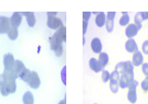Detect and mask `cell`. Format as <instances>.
Instances as JSON below:
<instances>
[{
	"label": "cell",
	"mask_w": 148,
	"mask_h": 104,
	"mask_svg": "<svg viewBox=\"0 0 148 104\" xmlns=\"http://www.w3.org/2000/svg\"><path fill=\"white\" fill-rule=\"evenodd\" d=\"M48 15V21L47 25L51 30H58L62 27V21L56 17L57 13L56 12H49L47 13Z\"/></svg>",
	"instance_id": "6da1fadb"
},
{
	"label": "cell",
	"mask_w": 148,
	"mask_h": 104,
	"mask_svg": "<svg viewBox=\"0 0 148 104\" xmlns=\"http://www.w3.org/2000/svg\"><path fill=\"white\" fill-rule=\"evenodd\" d=\"M50 47L57 57H60L63 52L62 41L54 34L50 38Z\"/></svg>",
	"instance_id": "7a4b0ae2"
},
{
	"label": "cell",
	"mask_w": 148,
	"mask_h": 104,
	"mask_svg": "<svg viewBox=\"0 0 148 104\" xmlns=\"http://www.w3.org/2000/svg\"><path fill=\"white\" fill-rule=\"evenodd\" d=\"M133 69H134V67L130 61H122L115 65V70L119 71L121 75L126 73H133Z\"/></svg>",
	"instance_id": "3957f363"
},
{
	"label": "cell",
	"mask_w": 148,
	"mask_h": 104,
	"mask_svg": "<svg viewBox=\"0 0 148 104\" xmlns=\"http://www.w3.org/2000/svg\"><path fill=\"white\" fill-rule=\"evenodd\" d=\"M138 83L137 81H136L135 79L133 80L130 86L128 87V93H127V99L129 102H130L131 103H136V100H137V94H136V88H137Z\"/></svg>",
	"instance_id": "277c9868"
},
{
	"label": "cell",
	"mask_w": 148,
	"mask_h": 104,
	"mask_svg": "<svg viewBox=\"0 0 148 104\" xmlns=\"http://www.w3.org/2000/svg\"><path fill=\"white\" fill-rule=\"evenodd\" d=\"M134 80V73H126L121 75L119 85L121 89H126Z\"/></svg>",
	"instance_id": "5b68a950"
},
{
	"label": "cell",
	"mask_w": 148,
	"mask_h": 104,
	"mask_svg": "<svg viewBox=\"0 0 148 104\" xmlns=\"http://www.w3.org/2000/svg\"><path fill=\"white\" fill-rule=\"evenodd\" d=\"M27 83H28L29 86H30L31 88H32V89H38L39 86H40V85H41V80H40V78H39L38 74L34 71H31V75L29 77L28 81H27Z\"/></svg>",
	"instance_id": "8992f818"
},
{
	"label": "cell",
	"mask_w": 148,
	"mask_h": 104,
	"mask_svg": "<svg viewBox=\"0 0 148 104\" xmlns=\"http://www.w3.org/2000/svg\"><path fill=\"white\" fill-rule=\"evenodd\" d=\"M0 92L3 97H7L10 94L8 86L7 79L3 74L0 75Z\"/></svg>",
	"instance_id": "52a82bcc"
},
{
	"label": "cell",
	"mask_w": 148,
	"mask_h": 104,
	"mask_svg": "<svg viewBox=\"0 0 148 104\" xmlns=\"http://www.w3.org/2000/svg\"><path fill=\"white\" fill-rule=\"evenodd\" d=\"M3 64L5 70H12L14 67L15 64V59L14 57L11 53H8L3 57Z\"/></svg>",
	"instance_id": "ba28073f"
},
{
	"label": "cell",
	"mask_w": 148,
	"mask_h": 104,
	"mask_svg": "<svg viewBox=\"0 0 148 104\" xmlns=\"http://www.w3.org/2000/svg\"><path fill=\"white\" fill-rule=\"evenodd\" d=\"M116 15L115 12H108L106 16V22H105V27L108 33L112 32L114 28V20Z\"/></svg>",
	"instance_id": "9c48e42d"
},
{
	"label": "cell",
	"mask_w": 148,
	"mask_h": 104,
	"mask_svg": "<svg viewBox=\"0 0 148 104\" xmlns=\"http://www.w3.org/2000/svg\"><path fill=\"white\" fill-rule=\"evenodd\" d=\"M148 20V12H139L135 15L134 22L139 30L142 28V22Z\"/></svg>",
	"instance_id": "30bf717a"
},
{
	"label": "cell",
	"mask_w": 148,
	"mask_h": 104,
	"mask_svg": "<svg viewBox=\"0 0 148 104\" xmlns=\"http://www.w3.org/2000/svg\"><path fill=\"white\" fill-rule=\"evenodd\" d=\"M10 27V19L5 16H0V33H7Z\"/></svg>",
	"instance_id": "8fae6325"
},
{
	"label": "cell",
	"mask_w": 148,
	"mask_h": 104,
	"mask_svg": "<svg viewBox=\"0 0 148 104\" xmlns=\"http://www.w3.org/2000/svg\"><path fill=\"white\" fill-rule=\"evenodd\" d=\"M138 31H139V29L136 26L135 23H130L127 26V27L125 29V36L130 39L133 38L135 36L137 35Z\"/></svg>",
	"instance_id": "7c38bea8"
},
{
	"label": "cell",
	"mask_w": 148,
	"mask_h": 104,
	"mask_svg": "<svg viewBox=\"0 0 148 104\" xmlns=\"http://www.w3.org/2000/svg\"><path fill=\"white\" fill-rule=\"evenodd\" d=\"M10 21L11 27L17 28L19 26L21 25V22H22V15H21V13L16 12V13H13L10 19Z\"/></svg>",
	"instance_id": "4fadbf2b"
},
{
	"label": "cell",
	"mask_w": 148,
	"mask_h": 104,
	"mask_svg": "<svg viewBox=\"0 0 148 104\" xmlns=\"http://www.w3.org/2000/svg\"><path fill=\"white\" fill-rule=\"evenodd\" d=\"M125 50L129 52V53H135L136 51H138V46L136 42L134 39L131 38L129 39L125 44Z\"/></svg>",
	"instance_id": "5bb4252c"
},
{
	"label": "cell",
	"mask_w": 148,
	"mask_h": 104,
	"mask_svg": "<svg viewBox=\"0 0 148 104\" xmlns=\"http://www.w3.org/2000/svg\"><path fill=\"white\" fill-rule=\"evenodd\" d=\"M89 66L92 71H94L96 73H98L100 71H102L103 69H104L102 66L101 65V64L98 61V60L95 58H90V60L89 61Z\"/></svg>",
	"instance_id": "9a60e30c"
},
{
	"label": "cell",
	"mask_w": 148,
	"mask_h": 104,
	"mask_svg": "<svg viewBox=\"0 0 148 104\" xmlns=\"http://www.w3.org/2000/svg\"><path fill=\"white\" fill-rule=\"evenodd\" d=\"M90 47H91L92 51H94L96 54H101V50H102V44L101 41L99 38L95 37L92 40L91 44H90Z\"/></svg>",
	"instance_id": "2e32d148"
},
{
	"label": "cell",
	"mask_w": 148,
	"mask_h": 104,
	"mask_svg": "<svg viewBox=\"0 0 148 104\" xmlns=\"http://www.w3.org/2000/svg\"><path fill=\"white\" fill-rule=\"evenodd\" d=\"M143 56L142 52L138 51L133 54V61H132V63H133V66L139 67V66H140L143 65Z\"/></svg>",
	"instance_id": "e0dca14e"
},
{
	"label": "cell",
	"mask_w": 148,
	"mask_h": 104,
	"mask_svg": "<svg viewBox=\"0 0 148 104\" xmlns=\"http://www.w3.org/2000/svg\"><path fill=\"white\" fill-rule=\"evenodd\" d=\"M21 15L25 16L26 20H27L29 27H34L36 23V18L33 12H24V13H21Z\"/></svg>",
	"instance_id": "ac0fdd59"
},
{
	"label": "cell",
	"mask_w": 148,
	"mask_h": 104,
	"mask_svg": "<svg viewBox=\"0 0 148 104\" xmlns=\"http://www.w3.org/2000/svg\"><path fill=\"white\" fill-rule=\"evenodd\" d=\"M106 22V15L103 12H99L98 14L96 16L95 18V23L98 27H104Z\"/></svg>",
	"instance_id": "d6986e66"
},
{
	"label": "cell",
	"mask_w": 148,
	"mask_h": 104,
	"mask_svg": "<svg viewBox=\"0 0 148 104\" xmlns=\"http://www.w3.org/2000/svg\"><path fill=\"white\" fill-rule=\"evenodd\" d=\"M26 69V67L24 65V64L20 60H15V64H14V67H13V70L17 74V75L19 76V75H21L24 70Z\"/></svg>",
	"instance_id": "ffe728a7"
},
{
	"label": "cell",
	"mask_w": 148,
	"mask_h": 104,
	"mask_svg": "<svg viewBox=\"0 0 148 104\" xmlns=\"http://www.w3.org/2000/svg\"><path fill=\"white\" fill-rule=\"evenodd\" d=\"M55 35L58 38L60 39L62 42H66V28L62 26V27L57 30Z\"/></svg>",
	"instance_id": "44dd1931"
},
{
	"label": "cell",
	"mask_w": 148,
	"mask_h": 104,
	"mask_svg": "<svg viewBox=\"0 0 148 104\" xmlns=\"http://www.w3.org/2000/svg\"><path fill=\"white\" fill-rule=\"evenodd\" d=\"M108 61H109V58H108V55L107 53L105 52H101V54H99V58H98V61L101 64V65L102 66L103 68L107 65L108 63Z\"/></svg>",
	"instance_id": "7402d4cb"
},
{
	"label": "cell",
	"mask_w": 148,
	"mask_h": 104,
	"mask_svg": "<svg viewBox=\"0 0 148 104\" xmlns=\"http://www.w3.org/2000/svg\"><path fill=\"white\" fill-rule=\"evenodd\" d=\"M34 96L31 92H26L23 97V104H34Z\"/></svg>",
	"instance_id": "603a6c76"
},
{
	"label": "cell",
	"mask_w": 148,
	"mask_h": 104,
	"mask_svg": "<svg viewBox=\"0 0 148 104\" xmlns=\"http://www.w3.org/2000/svg\"><path fill=\"white\" fill-rule=\"evenodd\" d=\"M7 34L8 37H9V38L10 39L11 41H15V40H16L18 37V34H19L17 28L11 27L10 29L8 31Z\"/></svg>",
	"instance_id": "cb8c5ba5"
},
{
	"label": "cell",
	"mask_w": 148,
	"mask_h": 104,
	"mask_svg": "<svg viewBox=\"0 0 148 104\" xmlns=\"http://www.w3.org/2000/svg\"><path fill=\"white\" fill-rule=\"evenodd\" d=\"M3 75H5V78L7 79H13V80H16L18 78L17 74L16 73L13 69H12V70H4Z\"/></svg>",
	"instance_id": "d4e9b609"
},
{
	"label": "cell",
	"mask_w": 148,
	"mask_h": 104,
	"mask_svg": "<svg viewBox=\"0 0 148 104\" xmlns=\"http://www.w3.org/2000/svg\"><path fill=\"white\" fill-rule=\"evenodd\" d=\"M31 71H30L29 69H26L25 70H24V71L21 74V75H19V76L18 77H19V78H21L23 82H27V81H28V79H29V77H30V75H31Z\"/></svg>",
	"instance_id": "484cf974"
},
{
	"label": "cell",
	"mask_w": 148,
	"mask_h": 104,
	"mask_svg": "<svg viewBox=\"0 0 148 104\" xmlns=\"http://www.w3.org/2000/svg\"><path fill=\"white\" fill-rule=\"evenodd\" d=\"M8 86H9V89L10 93H14L16 90V80L13 79H7Z\"/></svg>",
	"instance_id": "4316f807"
},
{
	"label": "cell",
	"mask_w": 148,
	"mask_h": 104,
	"mask_svg": "<svg viewBox=\"0 0 148 104\" xmlns=\"http://www.w3.org/2000/svg\"><path fill=\"white\" fill-rule=\"evenodd\" d=\"M120 79L119 72L116 70L113 71L112 73L110 74V82H119Z\"/></svg>",
	"instance_id": "83f0119b"
},
{
	"label": "cell",
	"mask_w": 148,
	"mask_h": 104,
	"mask_svg": "<svg viewBox=\"0 0 148 104\" xmlns=\"http://www.w3.org/2000/svg\"><path fill=\"white\" fill-rule=\"evenodd\" d=\"M109 87L111 91L113 93H117L119 89V82H110Z\"/></svg>",
	"instance_id": "f1b7e54d"
},
{
	"label": "cell",
	"mask_w": 148,
	"mask_h": 104,
	"mask_svg": "<svg viewBox=\"0 0 148 104\" xmlns=\"http://www.w3.org/2000/svg\"><path fill=\"white\" fill-rule=\"evenodd\" d=\"M130 18L128 14H125V15H123V16L120 18L119 20V24L120 26H126L128 25V23H130Z\"/></svg>",
	"instance_id": "f546056e"
},
{
	"label": "cell",
	"mask_w": 148,
	"mask_h": 104,
	"mask_svg": "<svg viewBox=\"0 0 148 104\" xmlns=\"http://www.w3.org/2000/svg\"><path fill=\"white\" fill-rule=\"evenodd\" d=\"M61 79L62 82L64 85L66 86V66H64L63 69H62Z\"/></svg>",
	"instance_id": "4dcf8cb0"
},
{
	"label": "cell",
	"mask_w": 148,
	"mask_h": 104,
	"mask_svg": "<svg viewBox=\"0 0 148 104\" xmlns=\"http://www.w3.org/2000/svg\"><path fill=\"white\" fill-rule=\"evenodd\" d=\"M101 78H102V81L104 82H107L109 81V79H110L109 71H107V70H103Z\"/></svg>",
	"instance_id": "1f68e13d"
},
{
	"label": "cell",
	"mask_w": 148,
	"mask_h": 104,
	"mask_svg": "<svg viewBox=\"0 0 148 104\" xmlns=\"http://www.w3.org/2000/svg\"><path fill=\"white\" fill-rule=\"evenodd\" d=\"M141 89H143V91L148 92V76H146L141 82Z\"/></svg>",
	"instance_id": "d6a6232c"
},
{
	"label": "cell",
	"mask_w": 148,
	"mask_h": 104,
	"mask_svg": "<svg viewBox=\"0 0 148 104\" xmlns=\"http://www.w3.org/2000/svg\"><path fill=\"white\" fill-rule=\"evenodd\" d=\"M142 51L144 54H148V40L144 41L142 44Z\"/></svg>",
	"instance_id": "836d02e7"
},
{
	"label": "cell",
	"mask_w": 148,
	"mask_h": 104,
	"mask_svg": "<svg viewBox=\"0 0 148 104\" xmlns=\"http://www.w3.org/2000/svg\"><path fill=\"white\" fill-rule=\"evenodd\" d=\"M90 15H91V13H90V12L83 13V21L86 22V23H88L90 17Z\"/></svg>",
	"instance_id": "e575fe53"
},
{
	"label": "cell",
	"mask_w": 148,
	"mask_h": 104,
	"mask_svg": "<svg viewBox=\"0 0 148 104\" xmlns=\"http://www.w3.org/2000/svg\"><path fill=\"white\" fill-rule=\"evenodd\" d=\"M142 71L144 75L148 76V63H143L142 65Z\"/></svg>",
	"instance_id": "d590c367"
},
{
	"label": "cell",
	"mask_w": 148,
	"mask_h": 104,
	"mask_svg": "<svg viewBox=\"0 0 148 104\" xmlns=\"http://www.w3.org/2000/svg\"><path fill=\"white\" fill-rule=\"evenodd\" d=\"M58 104H66V99H64L63 100H61L59 102Z\"/></svg>",
	"instance_id": "8d00e7d4"
},
{
	"label": "cell",
	"mask_w": 148,
	"mask_h": 104,
	"mask_svg": "<svg viewBox=\"0 0 148 104\" xmlns=\"http://www.w3.org/2000/svg\"><path fill=\"white\" fill-rule=\"evenodd\" d=\"M83 41H84V43H83V44H85V38H84V39H83Z\"/></svg>",
	"instance_id": "74e56055"
},
{
	"label": "cell",
	"mask_w": 148,
	"mask_h": 104,
	"mask_svg": "<svg viewBox=\"0 0 148 104\" xmlns=\"http://www.w3.org/2000/svg\"><path fill=\"white\" fill-rule=\"evenodd\" d=\"M95 104H96V103H95Z\"/></svg>",
	"instance_id": "f35d334b"
}]
</instances>
